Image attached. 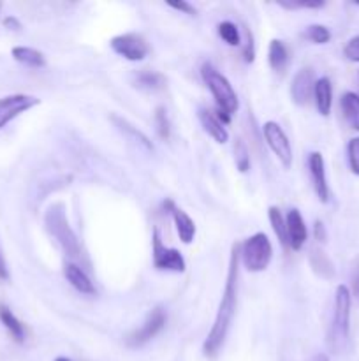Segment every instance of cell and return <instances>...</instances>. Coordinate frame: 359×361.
<instances>
[{"mask_svg":"<svg viewBox=\"0 0 359 361\" xmlns=\"http://www.w3.org/2000/svg\"><path fill=\"white\" fill-rule=\"evenodd\" d=\"M347 155H348V166L351 171L355 176H359V136L352 137L347 145Z\"/></svg>","mask_w":359,"mask_h":361,"instance_id":"4dcf8cb0","label":"cell"},{"mask_svg":"<svg viewBox=\"0 0 359 361\" xmlns=\"http://www.w3.org/2000/svg\"><path fill=\"white\" fill-rule=\"evenodd\" d=\"M344 55L345 59L351 60V62H359V35L352 37L351 41L345 44Z\"/></svg>","mask_w":359,"mask_h":361,"instance_id":"1f68e13d","label":"cell"},{"mask_svg":"<svg viewBox=\"0 0 359 361\" xmlns=\"http://www.w3.org/2000/svg\"><path fill=\"white\" fill-rule=\"evenodd\" d=\"M340 108L348 127L359 130V95L354 92H345L340 99Z\"/></svg>","mask_w":359,"mask_h":361,"instance_id":"ffe728a7","label":"cell"},{"mask_svg":"<svg viewBox=\"0 0 359 361\" xmlns=\"http://www.w3.org/2000/svg\"><path fill=\"white\" fill-rule=\"evenodd\" d=\"M63 275H65L67 282H69L77 293H81V295L94 296L95 293H97L95 291L94 282L90 281L87 271L81 267H77L76 263H65V267H63Z\"/></svg>","mask_w":359,"mask_h":361,"instance_id":"2e32d148","label":"cell"},{"mask_svg":"<svg viewBox=\"0 0 359 361\" xmlns=\"http://www.w3.org/2000/svg\"><path fill=\"white\" fill-rule=\"evenodd\" d=\"M169 7H172V9L180 11V13L183 14H189V16H196L197 14V9L192 6L190 2H185V0H180V2H168Z\"/></svg>","mask_w":359,"mask_h":361,"instance_id":"836d02e7","label":"cell"},{"mask_svg":"<svg viewBox=\"0 0 359 361\" xmlns=\"http://www.w3.org/2000/svg\"><path fill=\"white\" fill-rule=\"evenodd\" d=\"M313 235H315L317 242H320V243H324L327 240L326 226H324L320 221H315V224H313Z\"/></svg>","mask_w":359,"mask_h":361,"instance_id":"e575fe53","label":"cell"},{"mask_svg":"<svg viewBox=\"0 0 359 361\" xmlns=\"http://www.w3.org/2000/svg\"><path fill=\"white\" fill-rule=\"evenodd\" d=\"M243 59H245L246 63H252L256 60V46H253V35L250 30H246V44L243 48Z\"/></svg>","mask_w":359,"mask_h":361,"instance_id":"d6a6232c","label":"cell"},{"mask_svg":"<svg viewBox=\"0 0 359 361\" xmlns=\"http://www.w3.org/2000/svg\"><path fill=\"white\" fill-rule=\"evenodd\" d=\"M267 217H270L271 228H273V231H275V235H277L278 242H280L282 245L285 247V249H289L287 226H285V219H284V215H282L280 208L270 207V210H267Z\"/></svg>","mask_w":359,"mask_h":361,"instance_id":"d4e9b609","label":"cell"},{"mask_svg":"<svg viewBox=\"0 0 359 361\" xmlns=\"http://www.w3.org/2000/svg\"><path fill=\"white\" fill-rule=\"evenodd\" d=\"M197 118H199L201 126H203L204 133H206L208 136H211L217 143L220 145L227 143L229 141L227 129H225L224 123L217 118L215 113H211L208 108H199L197 109Z\"/></svg>","mask_w":359,"mask_h":361,"instance_id":"9a60e30c","label":"cell"},{"mask_svg":"<svg viewBox=\"0 0 359 361\" xmlns=\"http://www.w3.org/2000/svg\"><path fill=\"white\" fill-rule=\"evenodd\" d=\"M0 323L6 326V330L9 331L11 337H13L18 344H23L25 337H27V334H25V326L23 323H21V321L11 312L9 307L0 305Z\"/></svg>","mask_w":359,"mask_h":361,"instance_id":"cb8c5ba5","label":"cell"},{"mask_svg":"<svg viewBox=\"0 0 359 361\" xmlns=\"http://www.w3.org/2000/svg\"><path fill=\"white\" fill-rule=\"evenodd\" d=\"M218 35L227 42L229 46H239L241 44V35H239L238 25H234L232 21H222L217 27Z\"/></svg>","mask_w":359,"mask_h":361,"instance_id":"484cf974","label":"cell"},{"mask_svg":"<svg viewBox=\"0 0 359 361\" xmlns=\"http://www.w3.org/2000/svg\"><path fill=\"white\" fill-rule=\"evenodd\" d=\"M44 226L46 229H48L49 235H51V238L62 247V250L70 257V259H80V240H77L74 229L70 228L69 219H67L65 204L53 203L44 215Z\"/></svg>","mask_w":359,"mask_h":361,"instance_id":"7a4b0ae2","label":"cell"},{"mask_svg":"<svg viewBox=\"0 0 359 361\" xmlns=\"http://www.w3.org/2000/svg\"><path fill=\"white\" fill-rule=\"evenodd\" d=\"M313 99H315L317 111H319L322 116L329 115L331 106H333V85H331L329 78L324 76L315 81Z\"/></svg>","mask_w":359,"mask_h":361,"instance_id":"ac0fdd59","label":"cell"},{"mask_svg":"<svg viewBox=\"0 0 359 361\" xmlns=\"http://www.w3.org/2000/svg\"><path fill=\"white\" fill-rule=\"evenodd\" d=\"M313 88H315V74L312 69H301L294 76L291 85V97L296 106H305L313 95Z\"/></svg>","mask_w":359,"mask_h":361,"instance_id":"7c38bea8","label":"cell"},{"mask_svg":"<svg viewBox=\"0 0 359 361\" xmlns=\"http://www.w3.org/2000/svg\"><path fill=\"white\" fill-rule=\"evenodd\" d=\"M285 226H287L289 249L301 250L303 245L306 243V238H308V229H306L305 221H303L301 212L292 208L287 217H285Z\"/></svg>","mask_w":359,"mask_h":361,"instance_id":"4fadbf2b","label":"cell"},{"mask_svg":"<svg viewBox=\"0 0 359 361\" xmlns=\"http://www.w3.org/2000/svg\"><path fill=\"white\" fill-rule=\"evenodd\" d=\"M308 41H312L313 44H326V42L331 41V32L329 28L324 27V25H310L306 27V30L303 32Z\"/></svg>","mask_w":359,"mask_h":361,"instance_id":"83f0119b","label":"cell"},{"mask_svg":"<svg viewBox=\"0 0 359 361\" xmlns=\"http://www.w3.org/2000/svg\"><path fill=\"white\" fill-rule=\"evenodd\" d=\"M165 83H168L165 76L157 71H139L134 76V85L144 92H158L165 88Z\"/></svg>","mask_w":359,"mask_h":361,"instance_id":"44dd1931","label":"cell"},{"mask_svg":"<svg viewBox=\"0 0 359 361\" xmlns=\"http://www.w3.org/2000/svg\"><path fill=\"white\" fill-rule=\"evenodd\" d=\"M351 291L347 286L340 284L334 293V310L331 319L329 331H327V345L333 353H340L348 341L351 330Z\"/></svg>","mask_w":359,"mask_h":361,"instance_id":"3957f363","label":"cell"},{"mask_svg":"<svg viewBox=\"0 0 359 361\" xmlns=\"http://www.w3.org/2000/svg\"><path fill=\"white\" fill-rule=\"evenodd\" d=\"M263 134L264 140H266L267 147L271 148L277 159L280 161V164L285 169H289L292 166V147L291 141H289L287 134L282 129L280 123L277 122H266L263 126Z\"/></svg>","mask_w":359,"mask_h":361,"instance_id":"9c48e42d","label":"cell"},{"mask_svg":"<svg viewBox=\"0 0 359 361\" xmlns=\"http://www.w3.org/2000/svg\"><path fill=\"white\" fill-rule=\"evenodd\" d=\"M238 274H239V243H234L229 257L227 279H225V288L222 293L220 305H218L217 316H215L213 326L208 334L206 341L203 344V355L208 360H215L220 349L224 348V342L227 338L229 328L236 316V303H238Z\"/></svg>","mask_w":359,"mask_h":361,"instance_id":"6da1fadb","label":"cell"},{"mask_svg":"<svg viewBox=\"0 0 359 361\" xmlns=\"http://www.w3.org/2000/svg\"><path fill=\"white\" fill-rule=\"evenodd\" d=\"M273 257V245L264 233H256L245 242L239 243V259L243 267L252 274L264 271Z\"/></svg>","mask_w":359,"mask_h":361,"instance_id":"5b68a950","label":"cell"},{"mask_svg":"<svg viewBox=\"0 0 359 361\" xmlns=\"http://www.w3.org/2000/svg\"><path fill=\"white\" fill-rule=\"evenodd\" d=\"M109 46H111V49L116 55L123 56V59L130 60V62H141L150 53V46H148L146 39L141 34H136V32L115 35L109 41Z\"/></svg>","mask_w":359,"mask_h":361,"instance_id":"52a82bcc","label":"cell"},{"mask_svg":"<svg viewBox=\"0 0 359 361\" xmlns=\"http://www.w3.org/2000/svg\"><path fill=\"white\" fill-rule=\"evenodd\" d=\"M308 259H310V267H312V270L315 271L320 279L331 281V279L334 277V274H336L333 261L329 259V256H327L322 249H317V247H313V249L310 250Z\"/></svg>","mask_w":359,"mask_h":361,"instance_id":"d6986e66","label":"cell"},{"mask_svg":"<svg viewBox=\"0 0 359 361\" xmlns=\"http://www.w3.org/2000/svg\"><path fill=\"white\" fill-rule=\"evenodd\" d=\"M313 361H329V358H327V355H317Z\"/></svg>","mask_w":359,"mask_h":361,"instance_id":"74e56055","label":"cell"},{"mask_svg":"<svg viewBox=\"0 0 359 361\" xmlns=\"http://www.w3.org/2000/svg\"><path fill=\"white\" fill-rule=\"evenodd\" d=\"M234 161H236V168H238L241 173H246L250 169V152L241 137H238L234 143Z\"/></svg>","mask_w":359,"mask_h":361,"instance_id":"f1b7e54d","label":"cell"},{"mask_svg":"<svg viewBox=\"0 0 359 361\" xmlns=\"http://www.w3.org/2000/svg\"><path fill=\"white\" fill-rule=\"evenodd\" d=\"M151 256H153V267L160 271H175L183 274L187 270V263L183 259L182 252L171 247H165L160 238L158 229H153V238H151Z\"/></svg>","mask_w":359,"mask_h":361,"instance_id":"8992f818","label":"cell"},{"mask_svg":"<svg viewBox=\"0 0 359 361\" xmlns=\"http://www.w3.org/2000/svg\"><path fill=\"white\" fill-rule=\"evenodd\" d=\"M308 169L317 197H319L320 203H327L329 201V185H327L326 176V162H324L320 152H312L308 155Z\"/></svg>","mask_w":359,"mask_h":361,"instance_id":"8fae6325","label":"cell"},{"mask_svg":"<svg viewBox=\"0 0 359 361\" xmlns=\"http://www.w3.org/2000/svg\"><path fill=\"white\" fill-rule=\"evenodd\" d=\"M37 104H41V99L28 94H13L0 99V130L21 113L35 108Z\"/></svg>","mask_w":359,"mask_h":361,"instance_id":"30bf717a","label":"cell"},{"mask_svg":"<svg viewBox=\"0 0 359 361\" xmlns=\"http://www.w3.org/2000/svg\"><path fill=\"white\" fill-rule=\"evenodd\" d=\"M4 27H6L7 30H13V32H20L21 30L20 20H18V18H14V16L4 18Z\"/></svg>","mask_w":359,"mask_h":361,"instance_id":"d590c367","label":"cell"},{"mask_svg":"<svg viewBox=\"0 0 359 361\" xmlns=\"http://www.w3.org/2000/svg\"><path fill=\"white\" fill-rule=\"evenodd\" d=\"M153 122L155 127H157V133L158 136H160V140L168 141L169 136H171V123H169V116L164 106H158V108L155 109Z\"/></svg>","mask_w":359,"mask_h":361,"instance_id":"4316f807","label":"cell"},{"mask_svg":"<svg viewBox=\"0 0 359 361\" xmlns=\"http://www.w3.org/2000/svg\"><path fill=\"white\" fill-rule=\"evenodd\" d=\"M289 60H291V55H289V49L284 41L273 39L270 42V49H267V62H270L271 69L284 71L289 66Z\"/></svg>","mask_w":359,"mask_h":361,"instance_id":"603a6c76","label":"cell"},{"mask_svg":"<svg viewBox=\"0 0 359 361\" xmlns=\"http://www.w3.org/2000/svg\"><path fill=\"white\" fill-rule=\"evenodd\" d=\"M55 361H73V360H69V358H65V356H58V358H56Z\"/></svg>","mask_w":359,"mask_h":361,"instance_id":"f35d334b","label":"cell"},{"mask_svg":"<svg viewBox=\"0 0 359 361\" xmlns=\"http://www.w3.org/2000/svg\"><path fill=\"white\" fill-rule=\"evenodd\" d=\"M278 6L284 9H320L326 6L324 0H278Z\"/></svg>","mask_w":359,"mask_h":361,"instance_id":"f546056e","label":"cell"},{"mask_svg":"<svg viewBox=\"0 0 359 361\" xmlns=\"http://www.w3.org/2000/svg\"><path fill=\"white\" fill-rule=\"evenodd\" d=\"M165 321H168V314L164 312V309L157 307V309H153L150 314H148L144 323L141 324L136 331L127 335L125 344L132 349L143 348L144 344H148L151 338H155L162 330H164Z\"/></svg>","mask_w":359,"mask_h":361,"instance_id":"ba28073f","label":"cell"},{"mask_svg":"<svg viewBox=\"0 0 359 361\" xmlns=\"http://www.w3.org/2000/svg\"><path fill=\"white\" fill-rule=\"evenodd\" d=\"M201 76H203L204 85L210 88L215 102H217V111L224 113L227 116L234 115L239 108V101L231 81L224 74L218 73L210 62L203 63V67H201Z\"/></svg>","mask_w":359,"mask_h":361,"instance_id":"277c9868","label":"cell"},{"mask_svg":"<svg viewBox=\"0 0 359 361\" xmlns=\"http://www.w3.org/2000/svg\"><path fill=\"white\" fill-rule=\"evenodd\" d=\"M111 122L115 123L116 129H118L120 133L127 137V140L132 141V143H136V145H139V147H143L144 150L153 152V143L150 141V137H148L143 130L137 129L136 126H132L129 120L122 118V116H118V115H111Z\"/></svg>","mask_w":359,"mask_h":361,"instance_id":"e0dca14e","label":"cell"},{"mask_svg":"<svg viewBox=\"0 0 359 361\" xmlns=\"http://www.w3.org/2000/svg\"><path fill=\"white\" fill-rule=\"evenodd\" d=\"M11 55H13V59L16 60V62L23 63V66L27 67H32V69H41V67L46 66V56L35 48L16 46V48H13Z\"/></svg>","mask_w":359,"mask_h":361,"instance_id":"7402d4cb","label":"cell"},{"mask_svg":"<svg viewBox=\"0 0 359 361\" xmlns=\"http://www.w3.org/2000/svg\"><path fill=\"white\" fill-rule=\"evenodd\" d=\"M164 208L172 215V221H175L176 233H178L180 240H182L185 245H190L194 242V236H196V222L190 219V215L187 212H183L182 208L176 207L171 200L164 201Z\"/></svg>","mask_w":359,"mask_h":361,"instance_id":"5bb4252c","label":"cell"},{"mask_svg":"<svg viewBox=\"0 0 359 361\" xmlns=\"http://www.w3.org/2000/svg\"><path fill=\"white\" fill-rule=\"evenodd\" d=\"M0 281L2 282L9 281V268H7L6 259H4L2 249H0Z\"/></svg>","mask_w":359,"mask_h":361,"instance_id":"8d00e7d4","label":"cell"}]
</instances>
